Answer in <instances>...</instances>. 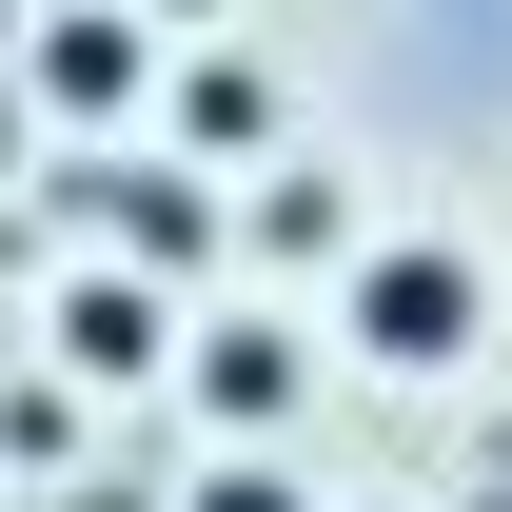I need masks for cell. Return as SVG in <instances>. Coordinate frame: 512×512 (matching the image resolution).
Wrapping results in <instances>:
<instances>
[{
  "instance_id": "cell-1",
  "label": "cell",
  "mask_w": 512,
  "mask_h": 512,
  "mask_svg": "<svg viewBox=\"0 0 512 512\" xmlns=\"http://www.w3.org/2000/svg\"><path fill=\"white\" fill-rule=\"evenodd\" d=\"M335 316H355L375 375H473V355H493V276H473L453 237H375L355 276H335Z\"/></svg>"
},
{
  "instance_id": "cell-2",
  "label": "cell",
  "mask_w": 512,
  "mask_h": 512,
  "mask_svg": "<svg viewBox=\"0 0 512 512\" xmlns=\"http://www.w3.org/2000/svg\"><path fill=\"white\" fill-rule=\"evenodd\" d=\"M138 40H158L138 0H79V20H40V99H60V119H119V99H138Z\"/></svg>"
},
{
  "instance_id": "cell-3",
  "label": "cell",
  "mask_w": 512,
  "mask_h": 512,
  "mask_svg": "<svg viewBox=\"0 0 512 512\" xmlns=\"http://www.w3.org/2000/svg\"><path fill=\"white\" fill-rule=\"evenodd\" d=\"M158 355H178L158 276H79V296H60V375H99V394H119V375H158Z\"/></svg>"
},
{
  "instance_id": "cell-4",
  "label": "cell",
  "mask_w": 512,
  "mask_h": 512,
  "mask_svg": "<svg viewBox=\"0 0 512 512\" xmlns=\"http://www.w3.org/2000/svg\"><path fill=\"white\" fill-rule=\"evenodd\" d=\"M99 217H119L138 276H217V197H197V178H99Z\"/></svg>"
},
{
  "instance_id": "cell-5",
  "label": "cell",
  "mask_w": 512,
  "mask_h": 512,
  "mask_svg": "<svg viewBox=\"0 0 512 512\" xmlns=\"http://www.w3.org/2000/svg\"><path fill=\"white\" fill-rule=\"evenodd\" d=\"M178 375L217 394V414H276V394H296V335H276V316H217V335H178Z\"/></svg>"
},
{
  "instance_id": "cell-6",
  "label": "cell",
  "mask_w": 512,
  "mask_h": 512,
  "mask_svg": "<svg viewBox=\"0 0 512 512\" xmlns=\"http://www.w3.org/2000/svg\"><path fill=\"white\" fill-rule=\"evenodd\" d=\"M256 256H355V197H335V158H316V178H256Z\"/></svg>"
},
{
  "instance_id": "cell-7",
  "label": "cell",
  "mask_w": 512,
  "mask_h": 512,
  "mask_svg": "<svg viewBox=\"0 0 512 512\" xmlns=\"http://www.w3.org/2000/svg\"><path fill=\"white\" fill-rule=\"evenodd\" d=\"M178 138L256 158V138H276V79H256V60H197V79H178Z\"/></svg>"
},
{
  "instance_id": "cell-8",
  "label": "cell",
  "mask_w": 512,
  "mask_h": 512,
  "mask_svg": "<svg viewBox=\"0 0 512 512\" xmlns=\"http://www.w3.org/2000/svg\"><path fill=\"white\" fill-rule=\"evenodd\" d=\"M178 512H316V493H296V473H276V453H217V473H197Z\"/></svg>"
},
{
  "instance_id": "cell-9",
  "label": "cell",
  "mask_w": 512,
  "mask_h": 512,
  "mask_svg": "<svg viewBox=\"0 0 512 512\" xmlns=\"http://www.w3.org/2000/svg\"><path fill=\"white\" fill-rule=\"evenodd\" d=\"M138 20H217V0H138Z\"/></svg>"
},
{
  "instance_id": "cell-10",
  "label": "cell",
  "mask_w": 512,
  "mask_h": 512,
  "mask_svg": "<svg viewBox=\"0 0 512 512\" xmlns=\"http://www.w3.org/2000/svg\"><path fill=\"white\" fill-rule=\"evenodd\" d=\"M0 158H20V99H0Z\"/></svg>"
}]
</instances>
